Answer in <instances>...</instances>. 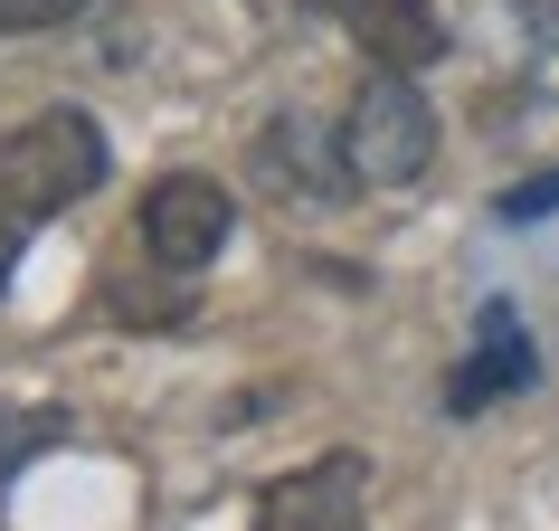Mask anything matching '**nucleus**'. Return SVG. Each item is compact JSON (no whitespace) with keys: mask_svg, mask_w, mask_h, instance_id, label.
<instances>
[{"mask_svg":"<svg viewBox=\"0 0 559 531\" xmlns=\"http://www.w3.org/2000/svg\"><path fill=\"white\" fill-rule=\"evenodd\" d=\"M531 380H540V352H531V332L512 323V304H484L465 370L445 380V417H484L493 399H512V389H531Z\"/></svg>","mask_w":559,"mask_h":531,"instance_id":"nucleus-6","label":"nucleus"},{"mask_svg":"<svg viewBox=\"0 0 559 531\" xmlns=\"http://www.w3.org/2000/svg\"><path fill=\"white\" fill-rule=\"evenodd\" d=\"M257 180L265 190H285V200H342V190H360L352 162H342V123H304V115H275L257 133Z\"/></svg>","mask_w":559,"mask_h":531,"instance_id":"nucleus-5","label":"nucleus"},{"mask_svg":"<svg viewBox=\"0 0 559 531\" xmlns=\"http://www.w3.org/2000/svg\"><path fill=\"white\" fill-rule=\"evenodd\" d=\"M502 219H512V228H531V219H559V172H531V180H512V190H502Z\"/></svg>","mask_w":559,"mask_h":531,"instance_id":"nucleus-11","label":"nucleus"},{"mask_svg":"<svg viewBox=\"0 0 559 531\" xmlns=\"http://www.w3.org/2000/svg\"><path fill=\"white\" fill-rule=\"evenodd\" d=\"M76 437V417L67 409H0V484L29 465V456H48V446Z\"/></svg>","mask_w":559,"mask_h":531,"instance_id":"nucleus-9","label":"nucleus"},{"mask_svg":"<svg viewBox=\"0 0 559 531\" xmlns=\"http://www.w3.org/2000/svg\"><path fill=\"white\" fill-rule=\"evenodd\" d=\"M95 0H0V38H29V30H67L86 20Z\"/></svg>","mask_w":559,"mask_h":531,"instance_id":"nucleus-10","label":"nucleus"},{"mask_svg":"<svg viewBox=\"0 0 559 531\" xmlns=\"http://www.w3.org/2000/svg\"><path fill=\"white\" fill-rule=\"evenodd\" d=\"M332 20L352 30V48L370 67H437L445 58V20H437V0H323Z\"/></svg>","mask_w":559,"mask_h":531,"instance_id":"nucleus-7","label":"nucleus"},{"mask_svg":"<svg viewBox=\"0 0 559 531\" xmlns=\"http://www.w3.org/2000/svg\"><path fill=\"white\" fill-rule=\"evenodd\" d=\"M342 162L360 190H408L437 162V105L417 95L408 67H370L342 105Z\"/></svg>","mask_w":559,"mask_h":531,"instance_id":"nucleus-2","label":"nucleus"},{"mask_svg":"<svg viewBox=\"0 0 559 531\" xmlns=\"http://www.w3.org/2000/svg\"><path fill=\"white\" fill-rule=\"evenodd\" d=\"M95 295H105V314H115V323H133V332H171V323H190V304H200V275L162 266L143 237H133V257L105 266V285H95Z\"/></svg>","mask_w":559,"mask_h":531,"instance_id":"nucleus-8","label":"nucleus"},{"mask_svg":"<svg viewBox=\"0 0 559 531\" xmlns=\"http://www.w3.org/2000/svg\"><path fill=\"white\" fill-rule=\"evenodd\" d=\"M360 503H370V465H360L352 446H332L313 465L275 474L247 512V531H360Z\"/></svg>","mask_w":559,"mask_h":531,"instance_id":"nucleus-4","label":"nucleus"},{"mask_svg":"<svg viewBox=\"0 0 559 531\" xmlns=\"http://www.w3.org/2000/svg\"><path fill=\"white\" fill-rule=\"evenodd\" d=\"M20 247H29V237H0V304H10V275H20Z\"/></svg>","mask_w":559,"mask_h":531,"instance_id":"nucleus-12","label":"nucleus"},{"mask_svg":"<svg viewBox=\"0 0 559 531\" xmlns=\"http://www.w3.org/2000/svg\"><path fill=\"white\" fill-rule=\"evenodd\" d=\"M115 172V143L86 105H38L29 123L0 133V237H38L76 200H95Z\"/></svg>","mask_w":559,"mask_h":531,"instance_id":"nucleus-1","label":"nucleus"},{"mask_svg":"<svg viewBox=\"0 0 559 531\" xmlns=\"http://www.w3.org/2000/svg\"><path fill=\"white\" fill-rule=\"evenodd\" d=\"M133 237H143L162 266L200 275V266L237 237V190H218L209 172H162L143 190V209H133Z\"/></svg>","mask_w":559,"mask_h":531,"instance_id":"nucleus-3","label":"nucleus"}]
</instances>
